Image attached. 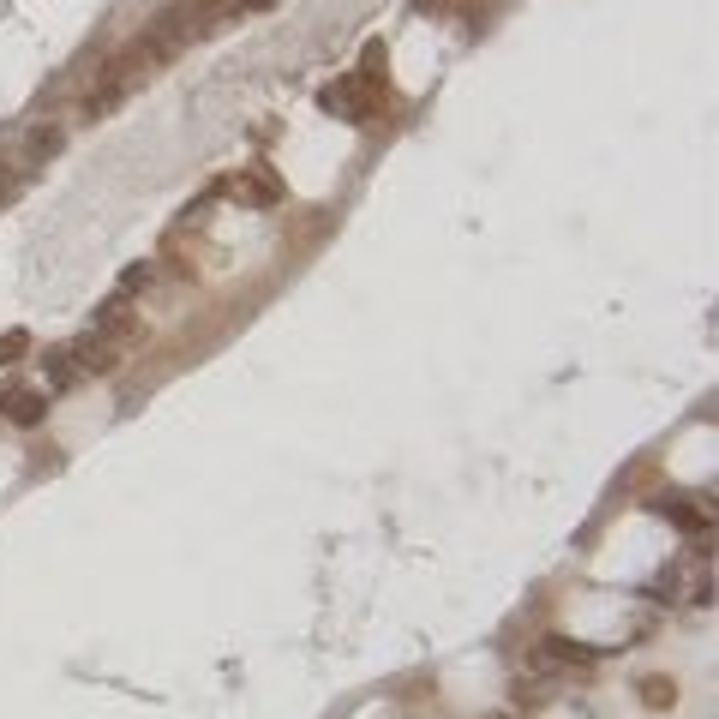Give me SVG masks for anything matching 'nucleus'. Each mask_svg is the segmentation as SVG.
I'll use <instances>...</instances> for the list:
<instances>
[{
	"label": "nucleus",
	"mask_w": 719,
	"mask_h": 719,
	"mask_svg": "<svg viewBox=\"0 0 719 719\" xmlns=\"http://www.w3.org/2000/svg\"><path fill=\"white\" fill-rule=\"evenodd\" d=\"M66 150V132L54 126V120H36L30 132H24V162H54Z\"/></svg>",
	"instance_id": "6e6552de"
},
{
	"label": "nucleus",
	"mask_w": 719,
	"mask_h": 719,
	"mask_svg": "<svg viewBox=\"0 0 719 719\" xmlns=\"http://www.w3.org/2000/svg\"><path fill=\"white\" fill-rule=\"evenodd\" d=\"M246 6H270V0H246Z\"/></svg>",
	"instance_id": "2eb2a0df"
},
{
	"label": "nucleus",
	"mask_w": 719,
	"mask_h": 719,
	"mask_svg": "<svg viewBox=\"0 0 719 719\" xmlns=\"http://www.w3.org/2000/svg\"><path fill=\"white\" fill-rule=\"evenodd\" d=\"M660 510H666V516H672L678 528H690V534H702V528L714 522V510H708V498H666Z\"/></svg>",
	"instance_id": "1a4fd4ad"
},
{
	"label": "nucleus",
	"mask_w": 719,
	"mask_h": 719,
	"mask_svg": "<svg viewBox=\"0 0 719 719\" xmlns=\"http://www.w3.org/2000/svg\"><path fill=\"white\" fill-rule=\"evenodd\" d=\"M216 192H228V198H234V204H246V210H276L288 186H282V174H276L270 162H246V168H240V174H228Z\"/></svg>",
	"instance_id": "f257e3e1"
},
{
	"label": "nucleus",
	"mask_w": 719,
	"mask_h": 719,
	"mask_svg": "<svg viewBox=\"0 0 719 719\" xmlns=\"http://www.w3.org/2000/svg\"><path fill=\"white\" fill-rule=\"evenodd\" d=\"M378 96H384V84H372V78L348 72L342 84H330V90H324V108H330V114H342V120H366V114L378 108Z\"/></svg>",
	"instance_id": "f03ea898"
},
{
	"label": "nucleus",
	"mask_w": 719,
	"mask_h": 719,
	"mask_svg": "<svg viewBox=\"0 0 719 719\" xmlns=\"http://www.w3.org/2000/svg\"><path fill=\"white\" fill-rule=\"evenodd\" d=\"M150 282H156V264H126V270H120V282H114V294H120V300H132V294H144Z\"/></svg>",
	"instance_id": "9b49d317"
},
{
	"label": "nucleus",
	"mask_w": 719,
	"mask_h": 719,
	"mask_svg": "<svg viewBox=\"0 0 719 719\" xmlns=\"http://www.w3.org/2000/svg\"><path fill=\"white\" fill-rule=\"evenodd\" d=\"M126 96H132V84H126L114 66H102V72H96V78L78 90V114H84V120H102V114H114Z\"/></svg>",
	"instance_id": "20e7f679"
},
{
	"label": "nucleus",
	"mask_w": 719,
	"mask_h": 719,
	"mask_svg": "<svg viewBox=\"0 0 719 719\" xmlns=\"http://www.w3.org/2000/svg\"><path fill=\"white\" fill-rule=\"evenodd\" d=\"M24 348H30V336H24V330H6V336H0V372H6Z\"/></svg>",
	"instance_id": "ddd939ff"
},
{
	"label": "nucleus",
	"mask_w": 719,
	"mask_h": 719,
	"mask_svg": "<svg viewBox=\"0 0 719 719\" xmlns=\"http://www.w3.org/2000/svg\"><path fill=\"white\" fill-rule=\"evenodd\" d=\"M0 414L12 420V426H42V414H48V390H6V402H0Z\"/></svg>",
	"instance_id": "0eeeda50"
},
{
	"label": "nucleus",
	"mask_w": 719,
	"mask_h": 719,
	"mask_svg": "<svg viewBox=\"0 0 719 719\" xmlns=\"http://www.w3.org/2000/svg\"><path fill=\"white\" fill-rule=\"evenodd\" d=\"M18 192H24V180H18V174H12V168H6V162H0V204H12V198H18Z\"/></svg>",
	"instance_id": "4468645a"
},
{
	"label": "nucleus",
	"mask_w": 719,
	"mask_h": 719,
	"mask_svg": "<svg viewBox=\"0 0 719 719\" xmlns=\"http://www.w3.org/2000/svg\"><path fill=\"white\" fill-rule=\"evenodd\" d=\"M78 378H84V372H78V360H72L66 348H54V354H42V384H48V390H72Z\"/></svg>",
	"instance_id": "9d476101"
},
{
	"label": "nucleus",
	"mask_w": 719,
	"mask_h": 719,
	"mask_svg": "<svg viewBox=\"0 0 719 719\" xmlns=\"http://www.w3.org/2000/svg\"><path fill=\"white\" fill-rule=\"evenodd\" d=\"M90 330H102V336H114V342H126V348L144 342V324H138L132 300H120V294H108V300L96 306V324H90Z\"/></svg>",
	"instance_id": "423d86ee"
},
{
	"label": "nucleus",
	"mask_w": 719,
	"mask_h": 719,
	"mask_svg": "<svg viewBox=\"0 0 719 719\" xmlns=\"http://www.w3.org/2000/svg\"><path fill=\"white\" fill-rule=\"evenodd\" d=\"M66 354L78 360V372H102V378H108V372H120V366H126V354H132V348H126V342H114V336H102V330H84Z\"/></svg>",
	"instance_id": "7ed1b4c3"
},
{
	"label": "nucleus",
	"mask_w": 719,
	"mask_h": 719,
	"mask_svg": "<svg viewBox=\"0 0 719 719\" xmlns=\"http://www.w3.org/2000/svg\"><path fill=\"white\" fill-rule=\"evenodd\" d=\"M528 666H534L540 678H552V672H582V666H594V648H576L570 636H546V642L528 654Z\"/></svg>",
	"instance_id": "39448f33"
},
{
	"label": "nucleus",
	"mask_w": 719,
	"mask_h": 719,
	"mask_svg": "<svg viewBox=\"0 0 719 719\" xmlns=\"http://www.w3.org/2000/svg\"><path fill=\"white\" fill-rule=\"evenodd\" d=\"M642 702H648L654 714H666V708L678 702V684H672V678H642Z\"/></svg>",
	"instance_id": "f8f14e48"
}]
</instances>
